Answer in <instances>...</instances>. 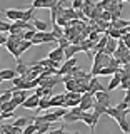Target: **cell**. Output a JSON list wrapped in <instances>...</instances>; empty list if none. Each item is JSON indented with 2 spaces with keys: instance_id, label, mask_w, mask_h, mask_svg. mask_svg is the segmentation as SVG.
I'll return each mask as SVG.
<instances>
[{
  "instance_id": "cell-1",
  "label": "cell",
  "mask_w": 130,
  "mask_h": 134,
  "mask_svg": "<svg viewBox=\"0 0 130 134\" xmlns=\"http://www.w3.org/2000/svg\"><path fill=\"white\" fill-rule=\"evenodd\" d=\"M95 102H97V100H95V96H94V94H90V92H85V94H82L80 107H82L83 112H89L90 109H94Z\"/></svg>"
},
{
  "instance_id": "cell-2",
  "label": "cell",
  "mask_w": 130,
  "mask_h": 134,
  "mask_svg": "<svg viewBox=\"0 0 130 134\" xmlns=\"http://www.w3.org/2000/svg\"><path fill=\"white\" fill-rule=\"evenodd\" d=\"M82 94L78 92H65V106L64 107H77L80 106Z\"/></svg>"
},
{
  "instance_id": "cell-3",
  "label": "cell",
  "mask_w": 130,
  "mask_h": 134,
  "mask_svg": "<svg viewBox=\"0 0 130 134\" xmlns=\"http://www.w3.org/2000/svg\"><path fill=\"white\" fill-rule=\"evenodd\" d=\"M98 119H100V117L95 116L94 112H83V114H82V122H85L87 126H89L92 134H95V126H97Z\"/></svg>"
},
{
  "instance_id": "cell-4",
  "label": "cell",
  "mask_w": 130,
  "mask_h": 134,
  "mask_svg": "<svg viewBox=\"0 0 130 134\" xmlns=\"http://www.w3.org/2000/svg\"><path fill=\"white\" fill-rule=\"evenodd\" d=\"M64 10H65L64 8V0H60L57 5H53L52 8H50V19H52V24H55L58 17L64 15Z\"/></svg>"
},
{
  "instance_id": "cell-5",
  "label": "cell",
  "mask_w": 130,
  "mask_h": 134,
  "mask_svg": "<svg viewBox=\"0 0 130 134\" xmlns=\"http://www.w3.org/2000/svg\"><path fill=\"white\" fill-rule=\"evenodd\" d=\"M39 104H40V97L37 94H32V96H28V99L22 104V107L32 111V109H39Z\"/></svg>"
},
{
  "instance_id": "cell-6",
  "label": "cell",
  "mask_w": 130,
  "mask_h": 134,
  "mask_svg": "<svg viewBox=\"0 0 130 134\" xmlns=\"http://www.w3.org/2000/svg\"><path fill=\"white\" fill-rule=\"evenodd\" d=\"M3 14L8 20H12V22H17V20L22 19L23 15V10H18V8H7V10H3Z\"/></svg>"
},
{
  "instance_id": "cell-7",
  "label": "cell",
  "mask_w": 130,
  "mask_h": 134,
  "mask_svg": "<svg viewBox=\"0 0 130 134\" xmlns=\"http://www.w3.org/2000/svg\"><path fill=\"white\" fill-rule=\"evenodd\" d=\"M75 65H77V57L67 59V62H65V64L60 67V69H58V75H65V74H69V72L73 69Z\"/></svg>"
},
{
  "instance_id": "cell-8",
  "label": "cell",
  "mask_w": 130,
  "mask_h": 134,
  "mask_svg": "<svg viewBox=\"0 0 130 134\" xmlns=\"http://www.w3.org/2000/svg\"><path fill=\"white\" fill-rule=\"evenodd\" d=\"M94 96H95V100H97V102L110 107V94H108V91H98V92H95Z\"/></svg>"
},
{
  "instance_id": "cell-9",
  "label": "cell",
  "mask_w": 130,
  "mask_h": 134,
  "mask_svg": "<svg viewBox=\"0 0 130 134\" xmlns=\"http://www.w3.org/2000/svg\"><path fill=\"white\" fill-rule=\"evenodd\" d=\"M48 59H52V60H57V62H60V60H64L65 59V49H62V47H57L53 49V50H50L48 52Z\"/></svg>"
},
{
  "instance_id": "cell-10",
  "label": "cell",
  "mask_w": 130,
  "mask_h": 134,
  "mask_svg": "<svg viewBox=\"0 0 130 134\" xmlns=\"http://www.w3.org/2000/svg\"><path fill=\"white\" fill-rule=\"evenodd\" d=\"M27 99H28L27 91H15V92H14V97H12V100H14L17 106H22V104H23Z\"/></svg>"
},
{
  "instance_id": "cell-11",
  "label": "cell",
  "mask_w": 130,
  "mask_h": 134,
  "mask_svg": "<svg viewBox=\"0 0 130 134\" xmlns=\"http://www.w3.org/2000/svg\"><path fill=\"white\" fill-rule=\"evenodd\" d=\"M117 44H119V40H117V39L108 37V42H107L105 49H103V54H107V55H114L115 50H117Z\"/></svg>"
},
{
  "instance_id": "cell-12",
  "label": "cell",
  "mask_w": 130,
  "mask_h": 134,
  "mask_svg": "<svg viewBox=\"0 0 130 134\" xmlns=\"http://www.w3.org/2000/svg\"><path fill=\"white\" fill-rule=\"evenodd\" d=\"M50 106L52 107H64L65 106V94H57L50 97Z\"/></svg>"
},
{
  "instance_id": "cell-13",
  "label": "cell",
  "mask_w": 130,
  "mask_h": 134,
  "mask_svg": "<svg viewBox=\"0 0 130 134\" xmlns=\"http://www.w3.org/2000/svg\"><path fill=\"white\" fill-rule=\"evenodd\" d=\"M89 86H90V89H89L90 94H95V92H98V91H105V89L102 87V84H100L98 77H92L90 82H89Z\"/></svg>"
},
{
  "instance_id": "cell-14",
  "label": "cell",
  "mask_w": 130,
  "mask_h": 134,
  "mask_svg": "<svg viewBox=\"0 0 130 134\" xmlns=\"http://www.w3.org/2000/svg\"><path fill=\"white\" fill-rule=\"evenodd\" d=\"M77 52H82V45H75V44H70L69 47L65 49V59H72L75 57Z\"/></svg>"
},
{
  "instance_id": "cell-15",
  "label": "cell",
  "mask_w": 130,
  "mask_h": 134,
  "mask_svg": "<svg viewBox=\"0 0 130 134\" xmlns=\"http://www.w3.org/2000/svg\"><path fill=\"white\" fill-rule=\"evenodd\" d=\"M0 74H2L3 81H14L15 77H18L17 70H14V69H2V70H0Z\"/></svg>"
},
{
  "instance_id": "cell-16",
  "label": "cell",
  "mask_w": 130,
  "mask_h": 134,
  "mask_svg": "<svg viewBox=\"0 0 130 134\" xmlns=\"http://www.w3.org/2000/svg\"><path fill=\"white\" fill-rule=\"evenodd\" d=\"M32 24H33V27H35L39 32H48V27H50V25H48L47 22H44V20L33 19V20H32Z\"/></svg>"
},
{
  "instance_id": "cell-17",
  "label": "cell",
  "mask_w": 130,
  "mask_h": 134,
  "mask_svg": "<svg viewBox=\"0 0 130 134\" xmlns=\"http://www.w3.org/2000/svg\"><path fill=\"white\" fill-rule=\"evenodd\" d=\"M32 122H33L32 117H18V119H15L14 126H15V127H22V129H25L28 124H32Z\"/></svg>"
},
{
  "instance_id": "cell-18",
  "label": "cell",
  "mask_w": 130,
  "mask_h": 134,
  "mask_svg": "<svg viewBox=\"0 0 130 134\" xmlns=\"http://www.w3.org/2000/svg\"><path fill=\"white\" fill-rule=\"evenodd\" d=\"M62 121L64 122H78V121H82V116H78V114H73V112H67V114L62 117Z\"/></svg>"
},
{
  "instance_id": "cell-19",
  "label": "cell",
  "mask_w": 130,
  "mask_h": 134,
  "mask_svg": "<svg viewBox=\"0 0 130 134\" xmlns=\"http://www.w3.org/2000/svg\"><path fill=\"white\" fill-rule=\"evenodd\" d=\"M94 8H95V2H94V0H85V2H83V7H82V12L87 17V15H90V12L94 10Z\"/></svg>"
},
{
  "instance_id": "cell-20",
  "label": "cell",
  "mask_w": 130,
  "mask_h": 134,
  "mask_svg": "<svg viewBox=\"0 0 130 134\" xmlns=\"http://www.w3.org/2000/svg\"><path fill=\"white\" fill-rule=\"evenodd\" d=\"M33 12H35V8L30 5L27 10H23V15H22V19H20V20H25V22H30V20H33V19H35V17H33V15H35Z\"/></svg>"
},
{
  "instance_id": "cell-21",
  "label": "cell",
  "mask_w": 130,
  "mask_h": 134,
  "mask_svg": "<svg viewBox=\"0 0 130 134\" xmlns=\"http://www.w3.org/2000/svg\"><path fill=\"white\" fill-rule=\"evenodd\" d=\"M117 124L120 126V131H122L123 134H130V126H128L127 117H122V119H119V121H117Z\"/></svg>"
},
{
  "instance_id": "cell-22",
  "label": "cell",
  "mask_w": 130,
  "mask_h": 134,
  "mask_svg": "<svg viewBox=\"0 0 130 134\" xmlns=\"http://www.w3.org/2000/svg\"><path fill=\"white\" fill-rule=\"evenodd\" d=\"M17 107H18V106H17L14 100H8V102H3L0 109H2V112H14Z\"/></svg>"
},
{
  "instance_id": "cell-23",
  "label": "cell",
  "mask_w": 130,
  "mask_h": 134,
  "mask_svg": "<svg viewBox=\"0 0 130 134\" xmlns=\"http://www.w3.org/2000/svg\"><path fill=\"white\" fill-rule=\"evenodd\" d=\"M107 112V106H103V104H100V102H95V106H94V114L95 116H103Z\"/></svg>"
},
{
  "instance_id": "cell-24",
  "label": "cell",
  "mask_w": 130,
  "mask_h": 134,
  "mask_svg": "<svg viewBox=\"0 0 130 134\" xmlns=\"http://www.w3.org/2000/svg\"><path fill=\"white\" fill-rule=\"evenodd\" d=\"M45 32H37L35 34V37L32 39V44L33 45H42V44H45Z\"/></svg>"
},
{
  "instance_id": "cell-25",
  "label": "cell",
  "mask_w": 130,
  "mask_h": 134,
  "mask_svg": "<svg viewBox=\"0 0 130 134\" xmlns=\"http://www.w3.org/2000/svg\"><path fill=\"white\" fill-rule=\"evenodd\" d=\"M65 89H67V92H77V81H75V79L67 81L65 82Z\"/></svg>"
},
{
  "instance_id": "cell-26",
  "label": "cell",
  "mask_w": 130,
  "mask_h": 134,
  "mask_svg": "<svg viewBox=\"0 0 130 134\" xmlns=\"http://www.w3.org/2000/svg\"><path fill=\"white\" fill-rule=\"evenodd\" d=\"M32 45H33V44H32V40H22V44L18 45V57L22 55V54H23L28 47H32Z\"/></svg>"
},
{
  "instance_id": "cell-27",
  "label": "cell",
  "mask_w": 130,
  "mask_h": 134,
  "mask_svg": "<svg viewBox=\"0 0 130 134\" xmlns=\"http://www.w3.org/2000/svg\"><path fill=\"white\" fill-rule=\"evenodd\" d=\"M48 107H52L50 106V97H40V104L37 111H44V109H48Z\"/></svg>"
},
{
  "instance_id": "cell-28",
  "label": "cell",
  "mask_w": 130,
  "mask_h": 134,
  "mask_svg": "<svg viewBox=\"0 0 130 134\" xmlns=\"http://www.w3.org/2000/svg\"><path fill=\"white\" fill-rule=\"evenodd\" d=\"M17 74H18V75H25V74H27L28 72V65H25V64H22V62H20L18 60V64H17Z\"/></svg>"
},
{
  "instance_id": "cell-29",
  "label": "cell",
  "mask_w": 130,
  "mask_h": 134,
  "mask_svg": "<svg viewBox=\"0 0 130 134\" xmlns=\"http://www.w3.org/2000/svg\"><path fill=\"white\" fill-rule=\"evenodd\" d=\"M117 70H119L117 67H110V65H108V67H103V69L100 70L98 75H110V74H115Z\"/></svg>"
},
{
  "instance_id": "cell-30",
  "label": "cell",
  "mask_w": 130,
  "mask_h": 134,
  "mask_svg": "<svg viewBox=\"0 0 130 134\" xmlns=\"http://www.w3.org/2000/svg\"><path fill=\"white\" fill-rule=\"evenodd\" d=\"M52 32H53V35H55L57 37V39H62V37H64V30H62V29H60V25H57V24H53L52 25Z\"/></svg>"
},
{
  "instance_id": "cell-31",
  "label": "cell",
  "mask_w": 130,
  "mask_h": 134,
  "mask_svg": "<svg viewBox=\"0 0 130 134\" xmlns=\"http://www.w3.org/2000/svg\"><path fill=\"white\" fill-rule=\"evenodd\" d=\"M39 32L37 29H30V30H25V34H23V40H32L33 37H35V34Z\"/></svg>"
},
{
  "instance_id": "cell-32",
  "label": "cell",
  "mask_w": 130,
  "mask_h": 134,
  "mask_svg": "<svg viewBox=\"0 0 130 134\" xmlns=\"http://www.w3.org/2000/svg\"><path fill=\"white\" fill-rule=\"evenodd\" d=\"M57 44H58V47H62V49H67L70 44H72V42L69 40V37H65V35H64L62 39H58V42H57Z\"/></svg>"
},
{
  "instance_id": "cell-33",
  "label": "cell",
  "mask_w": 130,
  "mask_h": 134,
  "mask_svg": "<svg viewBox=\"0 0 130 134\" xmlns=\"http://www.w3.org/2000/svg\"><path fill=\"white\" fill-rule=\"evenodd\" d=\"M57 25H60V27H69V25H70V20L69 19H65V17L64 15H62V17H58V19H57V22H55Z\"/></svg>"
},
{
  "instance_id": "cell-34",
  "label": "cell",
  "mask_w": 130,
  "mask_h": 134,
  "mask_svg": "<svg viewBox=\"0 0 130 134\" xmlns=\"http://www.w3.org/2000/svg\"><path fill=\"white\" fill-rule=\"evenodd\" d=\"M32 7L35 8V10H37V8H45V0H33Z\"/></svg>"
},
{
  "instance_id": "cell-35",
  "label": "cell",
  "mask_w": 130,
  "mask_h": 134,
  "mask_svg": "<svg viewBox=\"0 0 130 134\" xmlns=\"http://www.w3.org/2000/svg\"><path fill=\"white\" fill-rule=\"evenodd\" d=\"M50 131V124H42L39 126V131H37V134H45Z\"/></svg>"
},
{
  "instance_id": "cell-36",
  "label": "cell",
  "mask_w": 130,
  "mask_h": 134,
  "mask_svg": "<svg viewBox=\"0 0 130 134\" xmlns=\"http://www.w3.org/2000/svg\"><path fill=\"white\" fill-rule=\"evenodd\" d=\"M83 2H85V0H73V2H72V7L75 8V10H82Z\"/></svg>"
},
{
  "instance_id": "cell-37",
  "label": "cell",
  "mask_w": 130,
  "mask_h": 134,
  "mask_svg": "<svg viewBox=\"0 0 130 134\" xmlns=\"http://www.w3.org/2000/svg\"><path fill=\"white\" fill-rule=\"evenodd\" d=\"M120 40H122L123 44L127 45V49H130V32H127V34H125V35H123V37H122Z\"/></svg>"
},
{
  "instance_id": "cell-38",
  "label": "cell",
  "mask_w": 130,
  "mask_h": 134,
  "mask_svg": "<svg viewBox=\"0 0 130 134\" xmlns=\"http://www.w3.org/2000/svg\"><path fill=\"white\" fill-rule=\"evenodd\" d=\"M10 117H15V114H14V112H2V114H0V119H2V121H5V119H10Z\"/></svg>"
},
{
  "instance_id": "cell-39",
  "label": "cell",
  "mask_w": 130,
  "mask_h": 134,
  "mask_svg": "<svg viewBox=\"0 0 130 134\" xmlns=\"http://www.w3.org/2000/svg\"><path fill=\"white\" fill-rule=\"evenodd\" d=\"M97 37H98V32L95 30V32H92L90 35H89V40H92V42H95V40H97Z\"/></svg>"
},
{
  "instance_id": "cell-40",
  "label": "cell",
  "mask_w": 130,
  "mask_h": 134,
  "mask_svg": "<svg viewBox=\"0 0 130 134\" xmlns=\"http://www.w3.org/2000/svg\"><path fill=\"white\" fill-rule=\"evenodd\" d=\"M2 104L3 102H2V94H0V107H2ZM0 111H2V109H0Z\"/></svg>"
},
{
  "instance_id": "cell-41",
  "label": "cell",
  "mask_w": 130,
  "mask_h": 134,
  "mask_svg": "<svg viewBox=\"0 0 130 134\" xmlns=\"http://www.w3.org/2000/svg\"><path fill=\"white\" fill-rule=\"evenodd\" d=\"M3 82V77H2V74H0V84H2Z\"/></svg>"
},
{
  "instance_id": "cell-42",
  "label": "cell",
  "mask_w": 130,
  "mask_h": 134,
  "mask_svg": "<svg viewBox=\"0 0 130 134\" xmlns=\"http://www.w3.org/2000/svg\"><path fill=\"white\" fill-rule=\"evenodd\" d=\"M128 32H130V20H128Z\"/></svg>"
},
{
  "instance_id": "cell-43",
  "label": "cell",
  "mask_w": 130,
  "mask_h": 134,
  "mask_svg": "<svg viewBox=\"0 0 130 134\" xmlns=\"http://www.w3.org/2000/svg\"><path fill=\"white\" fill-rule=\"evenodd\" d=\"M128 109H130V102H128Z\"/></svg>"
},
{
  "instance_id": "cell-44",
  "label": "cell",
  "mask_w": 130,
  "mask_h": 134,
  "mask_svg": "<svg viewBox=\"0 0 130 134\" xmlns=\"http://www.w3.org/2000/svg\"><path fill=\"white\" fill-rule=\"evenodd\" d=\"M80 134H82V132H80Z\"/></svg>"
}]
</instances>
